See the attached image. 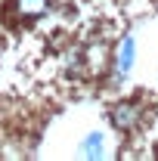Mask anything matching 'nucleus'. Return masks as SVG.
I'll use <instances>...</instances> for the list:
<instances>
[{"mask_svg": "<svg viewBox=\"0 0 158 161\" xmlns=\"http://www.w3.org/2000/svg\"><path fill=\"white\" fill-rule=\"evenodd\" d=\"M81 152H84V158H102V152H105L102 133H99V130H90V133L81 140Z\"/></svg>", "mask_w": 158, "mask_h": 161, "instance_id": "7ed1b4c3", "label": "nucleus"}, {"mask_svg": "<svg viewBox=\"0 0 158 161\" xmlns=\"http://www.w3.org/2000/svg\"><path fill=\"white\" fill-rule=\"evenodd\" d=\"M137 121H139V105L137 102H118V105L112 108V124H115L118 130L137 127Z\"/></svg>", "mask_w": 158, "mask_h": 161, "instance_id": "f257e3e1", "label": "nucleus"}, {"mask_svg": "<svg viewBox=\"0 0 158 161\" xmlns=\"http://www.w3.org/2000/svg\"><path fill=\"white\" fill-rule=\"evenodd\" d=\"M133 53H137L133 37H124V40H121V47H118V75H121V78L130 75V68H133Z\"/></svg>", "mask_w": 158, "mask_h": 161, "instance_id": "f03ea898", "label": "nucleus"}, {"mask_svg": "<svg viewBox=\"0 0 158 161\" xmlns=\"http://www.w3.org/2000/svg\"><path fill=\"white\" fill-rule=\"evenodd\" d=\"M50 9V0H16V13L22 19H37Z\"/></svg>", "mask_w": 158, "mask_h": 161, "instance_id": "20e7f679", "label": "nucleus"}]
</instances>
